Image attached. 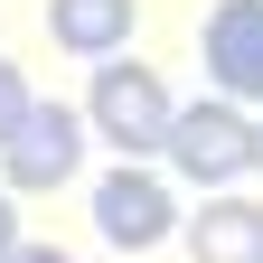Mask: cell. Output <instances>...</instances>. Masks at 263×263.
Segmentation results:
<instances>
[{
  "label": "cell",
  "instance_id": "1",
  "mask_svg": "<svg viewBox=\"0 0 263 263\" xmlns=\"http://www.w3.org/2000/svg\"><path fill=\"white\" fill-rule=\"evenodd\" d=\"M85 122L104 132L122 160H151V151H170V122H179V104H170V85H160L151 66L104 57V66H94V94H85Z\"/></svg>",
  "mask_w": 263,
  "mask_h": 263
},
{
  "label": "cell",
  "instance_id": "2",
  "mask_svg": "<svg viewBox=\"0 0 263 263\" xmlns=\"http://www.w3.org/2000/svg\"><path fill=\"white\" fill-rule=\"evenodd\" d=\"M170 160H179V179H197V188H226V179H245L254 170V122H245V104H179V122H170Z\"/></svg>",
  "mask_w": 263,
  "mask_h": 263
},
{
  "label": "cell",
  "instance_id": "3",
  "mask_svg": "<svg viewBox=\"0 0 263 263\" xmlns=\"http://www.w3.org/2000/svg\"><path fill=\"white\" fill-rule=\"evenodd\" d=\"M85 113H66V104H28V122L10 132V151H0V170H10L19 197H38V188H66L76 179V160H85Z\"/></svg>",
  "mask_w": 263,
  "mask_h": 263
},
{
  "label": "cell",
  "instance_id": "4",
  "mask_svg": "<svg viewBox=\"0 0 263 263\" xmlns=\"http://www.w3.org/2000/svg\"><path fill=\"white\" fill-rule=\"evenodd\" d=\"M170 226H179V197L160 188L141 160H122L113 179H94V235H104V245H122V254H151Z\"/></svg>",
  "mask_w": 263,
  "mask_h": 263
},
{
  "label": "cell",
  "instance_id": "5",
  "mask_svg": "<svg viewBox=\"0 0 263 263\" xmlns=\"http://www.w3.org/2000/svg\"><path fill=\"white\" fill-rule=\"evenodd\" d=\"M197 57L226 104H263V0H216L197 28Z\"/></svg>",
  "mask_w": 263,
  "mask_h": 263
},
{
  "label": "cell",
  "instance_id": "6",
  "mask_svg": "<svg viewBox=\"0 0 263 263\" xmlns=\"http://www.w3.org/2000/svg\"><path fill=\"white\" fill-rule=\"evenodd\" d=\"M47 28H57V47L66 57H122L132 47V28H141V0H47Z\"/></svg>",
  "mask_w": 263,
  "mask_h": 263
},
{
  "label": "cell",
  "instance_id": "7",
  "mask_svg": "<svg viewBox=\"0 0 263 263\" xmlns=\"http://www.w3.org/2000/svg\"><path fill=\"white\" fill-rule=\"evenodd\" d=\"M188 254L197 263H263V207L254 197H207L188 216Z\"/></svg>",
  "mask_w": 263,
  "mask_h": 263
},
{
  "label": "cell",
  "instance_id": "8",
  "mask_svg": "<svg viewBox=\"0 0 263 263\" xmlns=\"http://www.w3.org/2000/svg\"><path fill=\"white\" fill-rule=\"evenodd\" d=\"M28 104H38V94H28V76H19L10 57H0V151H10V132L28 122Z\"/></svg>",
  "mask_w": 263,
  "mask_h": 263
},
{
  "label": "cell",
  "instance_id": "9",
  "mask_svg": "<svg viewBox=\"0 0 263 263\" xmlns=\"http://www.w3.org/2000/svg\"><path fill=\"white\" fill-rule=\"evenodd\" d=\"M10 254H19V197L0 188V263H10Z\"/></svg>",
  "mask_w": 263,
  "mask_h": 263
},
{
  "label": "cell",
  "instance_id": "10",
  "mask_svg": "<svg viewBox=\"0 0 263 263\" xmlns=\"http://www.w3.org/2000/svg\"><path fill=\"white\" fill-rule=\"evenodd\" d=\"M10 263H76V254H66V245H19Z\"/></svg>",
  "mask_w": 263,
  "mask_h": 263
},
{
  "label": "cell",
  "instance_id": "11",
  "mask_svg": "<svg viewBox=\"0 0 263 263\" xmlns=\"http://www.w3.org/2000/svg\"><path fill=\"white\" fill-rule=\"evenodd\" d=\"M254 170H263V122H254Z\"/></svg>",
  "mask_w": 263,
  "mask_h": 263
}]
</instances>
